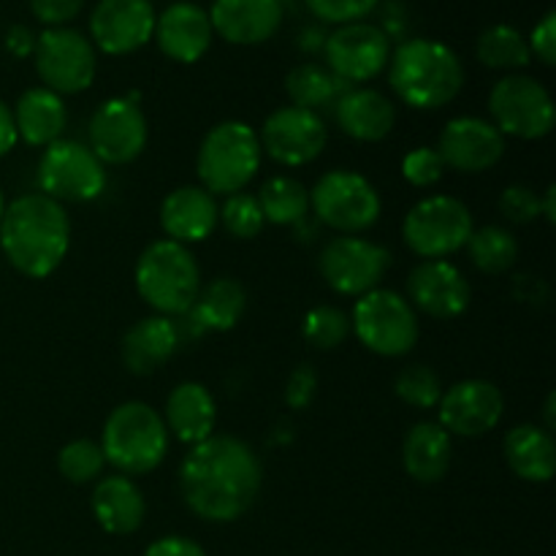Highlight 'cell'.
<instances>
[{
  "instance_id": "13",
  "label": "cell",
  "mask_w": 556,
  "mask_h": 556,
  "mask_svg": "<svg viewBox=\"0 0 556 556\" xmlns=\"http://www.w3.org/2000/svg\"><path fill=\"white\" fill-rule=\"evenodd\" d=\"M318 269L331 291L358 299L380 288V280L391 269V253L369 239L334 237L320 250Z\"/></svg>"
},
{
  "instance_id": "23",
  "label": "cell",
  "mask_w": 556,
  "mask_h": 556,
  "mask_svg": "<svg viewBox=\"0 0 556 556\" xmlns=\"http://www.w3.org/2000/svg\"><path fill=\"white\" fill-rule=\"evenodd\" d=\"M217 201L201 185H182L172 190L161 204V226L172 242H204L217 228Z\"/></svg>"
},
{
  "instance_id": "7",
  "label": "cell",
  "mask_w": 556,
  "mask_h": 556,
  "mask_svg": "<svg viewBox=\"0 0 556 556\" xmlns=\"http://www.w3.org/2000/svg\"><path fill=\"white\" fill-rule=\"evenodd\" d=\"M351 331L367 351L386 358L407 356L421 337L413 304L391 288H375L358 296L353 304Z\"/></svg>"
},
{
  "instance_id": "25",
  "label": "cell",
  "mask_w": 556,
  "mask_h": 556,
  "mask_svg": "<svg viewBox=\"0 0 556 556\" xmlns=\"http://www.w3.org/2000/svg\"><path fill=\"white\" fill-rule=\"evenodd\" d=\"M163 424H166L168 434L179 440L185 445H199L206 438L215 434L217 424V405L215 396L210 394V389L201 383H179L177 389H172L166 400V413H163Z\"/></svg>"
},
{
  "instance_id": "43",
  "label": "cell",
  "mask_w": 556,
  "mask_h": 556,
  "mask_svg": "<svg viewBox=\"0 0 556 556\" xmlns=\"http://www.w3.org/2000/svg\"><path fill=\"white\" fill-rule=\"evenodd\" d=\"M315 391H318V372L313 369V364H299L286 386L288 407L291 410H307L315 400Z\"/></svg>"
},
{
  "instance_id": "44",
  "label": "cell",
  "mask_w": 556,
  "mask_h": 556,
  "mask_svg": "<svg viewBox=\"0 0 556 556\" xmlns=\"http://www.w3.org/2000/svg\"><path fill=\"white\" fill-rule=\"evenodd\" d=\"M30 9L33 16L43 25L63 27L85 9V0H30Z\"/></svg>"
},
{
  "instance_id": "21",
  "label": "cell",
  "mask_w": 556,
  "mask_h": 556,
  "mask_svg": "<svg viewBox=\"0 0 556 556\" xmlns=\"http://www.w3.org/2000/svg\"><path fill=\"white\" fill-rule=\"evenodd\" d=\"M212 33L237 47L264 43L280 30V0H215L210 11Z\"/></svg>"
},
{
  "instance_id": "18",
  "label": "cell",
  "mask_w": 556,
  "mask_h": 556,
  "mask_svg": "<svg viewBox=\"0 0 556 556\" xmlns=\"http://www.w3.org/2000/svg\"><path fill=\"white\" fill-rule=\"evenodd\" d=\"M470 280L451 261H421L407 277V302L429 318H459L470 307Z\"/></svg>"
},
{
  "instance_id": "17",
  "label": "cell",
  "mask_w": 556,
  "mask_h": 556,
  "mask_svg": "<svg viewBox=\"0 0 556 556\" xmlns=\"http://www.w3.org/2000/svg\"><path fill=\"white\" fill-rule=\"evenodd\" d=\"M389 58V36L369 22L340 25L326 38V63L340 81L375 79L383 74Z\"/></svg>"
},
{
  "instance_id": "38",
  "label": "cell",
  "mask_w": 556,
  "mask_h": 556,
  "mask_svg": "<svg viewBox=\"0 0 556 556\" xmlns=\"http://www.w3.org/2000/svg\"><path fill=\"white\" fill-rule=\"evenodd\" d=\"M304 340L318 351H334L351 337V318L340 307L320 304L304 318Z\"/></svg>"
},
{
  "instance_id": "27",
  "label": "cell",
  "mask_w": 556,
  "mask_h": 556,
  "mask_svg": "<svg viewBox=\"0 0 556 556\" xmlns=\"http://www.w3.org/2000/svg\"><path fill=\"white\" fill-rule=\"evenodd\" d=\"M90 508L109 535H130L144 525L147 503L141 489L128 476H106L96 483Z\"/></svg>"
},
{
  "instance_id": "4",
  "label": "cell",
  "mask_w": 556,
  "mask_h": 556,
  "mask_svg": "<svg viewBox=\"0 0 556 556\" xmlns=\"http://www.w3.org/2000/svg\"><path fill=\"white\" fill-rule=\"evenodd\" d=\"M98 445L106 465L119 476H147L166 459L168 429L161 413L147 402H123L109 413Z\"/></svg>"
},
{
  "instance_id": "30",
  "label": "cell",
  "mask_w": 556,
  "mask_h": 556,
  "mask_svg": "<svg viewBox=\"0 0 556 556\" xmlns=\"http://www.w3.org/2000/svg\"><path fill=\"white\" fill-rule=\"evenodd\" d=\"M503 454L514 476L527 483H548L556 472L554 434L535 424L514 427L503 440Z\"/></svg>"
},
{
  "instance_id": "47",
  "label": "cell",
  "mask_w": 556,
  "mask_h": 556,
  "mask_svg": "<svg viewBox=\"0 0 556 556\" xmlns=\"http://www.w3.org/2000/svg\"><path fill=\"white\" fill-rule=\"evenodd\" d=\"M20 136H16V125H14V112L5 101H0V157L9 155L11 150L16 147Z\"/></svg>"
},
{
  "instance_id": "35",
  "label": "cell",
  "mask_w": 556,
  "mask_h": 556,
  "mask_svg": "<svg viewBox=\"0 0 556 556\" xmlns=\"http://www.w3.org/2000/svg\"><path fill=\"white\" fill-rule=\"evenodd\" d=\"M476 54L486 68L494 71L527 68L532 60L527 38L510 25H494L483 30L481 38H478Z\"/></svg>"
},
{
  "instance_id": "50",
  "label": "cell",
  "mask_w": 556,
  "mask_h": 556,
  "mask_svg": "<svg viewBox=\"0 0 556 556\" xmlns=\"http://www.w3.org/2000/svg\"><path fill=\"white\" fill-rule=\"evenodd\" d=\"M554 405H556V396L548 394L546 396V407H543V416H546V424H543V429H546V432H554V427H556Z\"/></svg>"
},
{
  "instance_id": "20",
  "label": "cell",
  "mask_w": 556,
  "mask_h": 556,
  "mask_svg": "<svg viewBox=\"0 0 556 556\" xmlns=\"http://www.w3.org/2000/svg\"><path fill=\"white\" fill-rule=\"evenodd\" d=\"M155 33V9L150 0H101L92 9L90 36L103 54H130Z\"/></svg>"
},
{
  "instance_id": "45",
  "label": "cell",
  "mask_w": 556,
  "mask_h": 556,
  "mask_svg": "<svg viewBox=\"0 0 556 556\" xmlns=\"http://www.w3.org/2000/svg\"><path fill=\"white\" fill-rule=\"evenodd\" d=\"M527 47H530V54H535V58L541 60L543 65H548V68L556 63V14L554 11H548V14L538 22L535 30H532V36H530V41H527Z\"/></svg>"
},
{
  "instance_id": "14",
  "label": "cell",
  "mask_w": 556,
  "mask_h": 556,
  "mask_svg": "<svg viewBox=\"0 0 556 556\" xmlns=\"http://www.w3.org/2000/svg\"><path fill=\"white\" fill-rule=\"evenodd\" d=\"M90 150L103 166L134 163L150 141V125L134 98H109L90 117Z\"/></svg>"
},
{
  "instance_id": "31",
  "label": "cell",
  "mask_w": 556,
  "mask_h": 556,
  "mask_svg": "<svg viewBox=\"0 0 556 556\" xmlns=\"http://www.w3.org/2000/svg\"><path fill=\"white\" fill-rule=\"evenodd\" d=\"M248 309V291L233 277H217L210 286H201L190 318L201 331H231Z\"/></svg>"
},
{
  "instance_id": "24",
  "label": "cell",
  "mask_w": 556,
  "mask_h": 556,
  "mask_svg": "<svg viewBox=\"0 0 556 556\" xmlns=\"http://www.w3.org/2000/svg\"><path fill=\"white\" fill-rule=\"evenodd\" d=\"M179 340H182V334H179V326L172 318H166V315H150V318L136 320L125 331L119 356H123V364L128 367V372L152 375L163 364L172 362V356L179 348Z\"/></svg>"
},
{
  "instance_id": "28",
  "label": "cell",
  "mask_w": 556,
  "mask_h": 556,
  "mask_svg": "<svg viewBox=\"0 0 556 556\" xmlns=\"http://www.w3.org/2000/svg\"><path fill=\"white\" fill-rule=\"evenodd\" d=\"M14 112L16 136L30 147H49L63 136L68 125V109L58 92L47 87H30L20 96Z\"/></svg>"
},
{
  "instance_id": "32",
  "label": "cell",
  "mask_w": 556,
  "mask_h": 556,
  "mask_svg": "<svg viewBox=\"0 0 556 556\" xmlns=\"http://www.w3.org/2000/svg\"><path fill=\"white\" fill-rule=\"evenodd\" d=\"M342 85L345 81H340L329 68L315 63L296 65L286 76V92L291 98V106L307 109V112H318V109L334 103L340 98Z\"/></svg>"
},
{
  "instance_id": "6",
  "label": "cell",
  "mask_w": 556,
  "mask_h": 556,
  "mask_svg": "<svg viewBox=\"0 0 556 556\" xmlns=\"http://www.w3.org/2000/svg\"><path fill=\"white\" fill-rule=\"evenodd\" d=\"M258 134L242 119H226L204 136L195 155L201 188L212 195L242 193L261 168Z\"/></svg>"
},
{
  "instance_id": "42",
  "label": "cell",
  "mask_w": 556,
  "mask_h": 556,
  "mask_svg": "<svg viewBox=\"0 0 556 556\" xmlns=\"http://www.w3.org/2000/svg\"><path fill=\"white\" fill-rule=\"evenodd\" d=\"M380 0H307L309 11L331 25H351L378 9Z\"/></svg>"
},
{
  "instance_id": "48",
  "label": "cell",
  "mask_w": 556,
  "mask_h": 556,
  "mask_svg": "<svg viewBox=\"0 0 556 556\" xmlns=\"http://www.w3.org/2000/svg\"><path fill=\"white\" fill-rule=\"evenodd\" d=\"M5 47H9V52L14 58H27L36 49V38H33V33L25 25H14L9 30V36H5Z\"/></svg>"
},
{
  "instance_id": "8",
  "label": "cell",
  "mask_w": 556,
  "mask_h": 556,
  "mask_svg": "<svg viewBox=\"0 0 556 556\" xmlns=\"http://www.w3.org/2000/svg\"><path fill=\"white\" fill-rule=\"evenodd\" d=\"M476 223L465 201L454 195H429L421 199L402 223L405 244L424 261H445L467 248Z\"/></svg>"
},
{
  "instance_id": "9",
  "label": "cell",
  "mask_w": 556,
  "mask_h": 556,
  "mask_svg": "<svg viewBox=\"0 0 556 556\" xmlns=\"http://www.w3.org/2000/svg\"><path fill=\"white\" fill-rule=\"evenodd\" d=\"M309 206L318 220L342 237H356L378 223L380 193L367 177L348 168L326 172L309 190Z\"/></svg>"
},
{
  "instance_id": "16",
  "label": "cell",
  "mask_w": 556,
  "mask_h": 556,
  "mask_svg": "<svg viewBox=\"0 0 556 556\" xmlns=\"http://www.w3.org/2000/svg\"><path fill=\"white\" fill-rule=\"evenodd\" d=\"M503 391L489 380H462L438 402V424L451 438H483L503 421Z\"/></svg>"
},
{
  "instance_id": "29",
  "label": "cell",
  "mask_w": 556,
  "mask_h": 556,
  "mask_svg": "<svg viewBox=\"0 0 556 556\" xmlns=\"http://www.w3.org/2000/svg\"><path fill=\"white\" fill-rule=\"evenodd\" d=\"M451 459H454V443L438 421L416 424L402 443V465L418 483L443 481L451 470Z\"/></svg>"
},
{
  "instance_id": "2",
  "label": "cell",
  "mask_w": 556,
  "mask_h": 556,
  "mask_svg": "<svg viewBox=\"0 0 556 556\" xmlns=\"http://www.w3.org/2000/svg\"><path fill=\"white\" fill-rule=\"evenodd\" d=\"M71 248V217L60 201L25 193L5 204L0 217V250L20 275L43 280L65 261Z\"/></svg>"
},
{
  "instance_id": "11",
  "label": "cell",
  "mask_w": 556,
  "mask_h": 556,
  "mask_svg": "<svg viewBox=\"0 0 556 556\" xmlns=\"http://www.w3.org/2000/svg\"><path fill=\"white\" fill-rule=\"evenodd\" d=\"M38 188L60 204H87L106 188V168L92 155L90 147L71 139H58L43 147L38 161Z\"/></svg>"
},
{
  "instance_id": "22",
  "label": "cell",
  "mask_w": 556,
  "mask_h": 556,
  "mask_svg": "<svg viewBox=\"0 0 556 556\" xmlns=\"http://www.w3.org/2000/svg\"><path fill=\"white\" fill-rule=\"evenodd\" d=\"M155 41L174 63H199L212 43V22L201 5L174 3L155 16Z\"/></svg>"
},
{
  "instance_id": "12",
  "label": "cell",
  "mask_w": 556,
  "mask_h": 556,
  "mask_svg": "<svg viewBox=\"0 0 556 556\" xmlns=\"http://www.w3.org/2000/svg\"><path fill=\"white\" fill-rule=\"evenodd\" d=\"M36 74L43 87L63 96L85 92L96 81V47L74 27H49L36 38Z\"/></svg>"
},
{
  "instance_id": "33",
  "label": "cell",
  "mask_w": 556,
  "mask_h": 556,
  "mask_svg": "<svg viewBox=\"0 0 556 556\" xmlns=\"http://www.w3.org/2000/svg\"><path fill=\"white\" fill-rule=\"evenodd\" d=\"M258 206L266 223L293 226L309 212V190L293 177H271L258 190Z\"/></svg>"
},
{
  "instance_id": "49",
  "label": "cell",
  "mask_w": 556,
  "mask_h": 556,
  "mask_svg": "<svg viewBox=\"0 0 556 556\" xmlns=\"http://www.w3.org/2000/svg\"><path fill=\"white\" fill-rule=\"evenodd\" d=\"M554 199H556V188L552 185V188L546 190V199H541V204H543V217H546L548 223H554L556 220V206H554Z\"/></svg>"
},
{
  "instance_id": "19",
  "label": "cell",
  "mask_w": 556,
  "mask_h": 556,
  "mask_svg": "<svg viewBox=\"0 0 556 556\" xmlns=\"http://www.w3.org/2000/svg\"><path fill=\"white\" fill-rule=\"evenodd\" d=\"M434 150L445 168L459 174H483L505 155V136L483 117H454L440 130Z\"/></svg>"
},
{
  "instance_id": "5",
  "label": "cell",
  "mask_w": 556,
  "mask_h": 556,
  "mask_svg": "<svg viewBox=\"0 0 556 556\" xmlns=\"http://www.w3.org/2000/svg\"><path fill=\"white\" fill-rule=\"evenodd\" d=\"M136 291L157 315H188L201 291V269L185 244L157 239L136 261Z\"/></svg>"
},
{
  "instance_id": "51",
  "label": "cell",
  "mask_w": 556,
  "mask_h": 556,
  "mask_svg": "<svg viewBox=\"0 0 556 556\" xmlns=\"http://www.w3.org/2000/svg\"><path fill=\"white\" fill-rule=\"evenodd\" d=\"M3 210H5V199H3V188H0V217H3Z\"/></svg>"
},
{
  "instance_id": "26",
  "label": "cell",
  "mask_w": 556,
  "mask_h": 556,
  "mask_svg": "<svg viewBox=\"0 0 556 556\" xmlns=\"http://www.w3.org/2000/svg\"><path fill=\"white\" fill-rule=\"evenodd\" d=\"M337 125L351 139L375 144L383 141L396 125V106L383 92L358 87L337 98Z\"/></svg>"
},
{
  "instance_id": "37",
  "label": "cell",
  "mask_w": 556,
  "mask_h": 556,
  "mask_svg": "<svg viewBox=\"0 0 556 556\" xmlns=\"http://www.w3.org/2000/svg\"><path fill=\"white\" fill-rule=\"evenodd\" d=\"M394 391L405 405L418 407V410H432V407H438L445 389L443 380H440V375L432 367H427V364H410V367H405L396 375Z\"/></svg>"
},
{
  "instance_id": "36",
  "label": "cell",
  "mask_w": 556,
  "mask_h": 556,
  "mask_svg": "<svg viewBox=\"0 0 556 556\" xmlns=\"http://www.w3.org/2000/svg\"><path fill=\"white\" fill-rule=\"evenodd\" d=\"M103 467H106V459H103V451L96 440H71L58 454L60 476L68 483H76V486L98 481L103 476Z\"/></svg>"
},
{
  "instance_id": "46",
  "label": "cell",
  "mask_w": 556,
  "mask_h": 556,
  "mask_svg": "<svg viewBox=\"0 0 556 556\" xmlns=\"http://www.w3.org/2000/svg\"><path fill=\"white\" fill-rule=\"evenodd\" d=\"M144 556H206V552L199 546V543L190 541V538L168 535V538H161V541L150 543V548H147Z\"/></svg>"
},
{
  "instance_id": "34",
  "label": "cell",
  "mask_w": 556,
  "mask_h": 556,
  "mask_svg": "<svg viewBox=\"0 0 556 556\" xmlns=\"http://www.w3.org/2000/svg\"><path fill=\"white\" fill-rule=\"evenodd\" d=\"M467 253L483 275H505L508 269H514L516 258H519V242L508 228L483 226L472 231Z\"/></svg>"
},
{
  "instance_id": "3",
  "label": "cell",
  "mask_w": 556,
  "mask_h": 556,
  "mask_svg": "<svg viewBox=\"0 0 556 556\" xmlns=\"http://www.w3.org/2000/svg\"><path fill=\"white\" fill-rule=\"evenodd\" d=\"M389 85L410 109L448 106L465 85V65L448 43L413 38L389 58Z\"/></svg>"
},
{
  "instance_id": "40",
  "label": "cell",
  "mask_w": 556,
  "mask_h": 556,
  "mask_svg": "<svg viewBox=\"0 0 556 556\" xmlns=\"http://www.w3.org/2000/svg\"><path fill=\"white\" fill-rule=\"evenodd\" d=\"M445 163L434 147H416L402 157V177L413 188H434L443 179Z\"/></svg>"
},
{
  "instance_id": "15",
  "label": "cell",
  "mask_w": 556,
  "mask_h": 556,
  "mask_svg": "<svg viewBox=\"0 0 556 556\" xmlns=\"http://www.w3.org/2000/svg\"><path fill=\"white\" fill-rule=\"evenodd\" d=\"M261 152L275 163L288 168L307 166L326 150L329 130L318 117V112H307L299 106H282L264 119L258 134Z\"/></svg>"
},
{
  "instance_id": "1",
  "label": "cell",
  "mask_w": 556,
  "mask_h": 556,
  "mask_svg": "<svg viewBox=\"0 0 556 556\" xmlns=\"http://www.w3.org/2000/svg\"><path fill=\"white\" fill-rule=\"evenodd\" d=\"M264 467L244 440L212 434L193 445L179 467V492L199 519L231 525L258 500Z\"/></svg>"
},
{
  "instance_id": "39",
  "label": "cell",
  "mask_w": 556,
  "mask_h": 556,
  "mask_svg": "<svg viewBox=\"0 0 556 556\" xmlns=\"http://www.w3.org/2000/svg\"><path fill=\"white\" fill-rule=\"evenodd\" d=\"M217 223H223V228L233 239H255L266 226L258 199L253 193H244V190L226 195V204L217 210Z\"/></svg>"
},
{
  "instance_id": "41",
  "label": "cell",
  "mask_w": 556,
  "mask_h": 556,
  "mask_svg": "<svg viewBox=\"0 0 556 556\" xmlns=\"http://www.w3.org/2000/svg\"><path fill=\"white\" fill-rule=\"evenodd\" d=\"M500 212H503L505 220L516 223V226L535 223L543 215L541 195L532 188H527V185H510L500 195Z\"/></svg>"
},
{
  "instance_id": "10",
  "label": "cell",
  "mask_w": 556,
  "mask_h": 556,
  "mask_svg": "<svg viewBox=\"0 0 556 556\" xmlns=\"http://www.w3.org/2000/svg\"><path fill=\"white\" fill-rule=\"evenodd\" d=\"M489 123L503 136L538 141L554 130L556 109L546 87L527 74L503 76L489 92Z\"/></svg>"
}]
</instances>
